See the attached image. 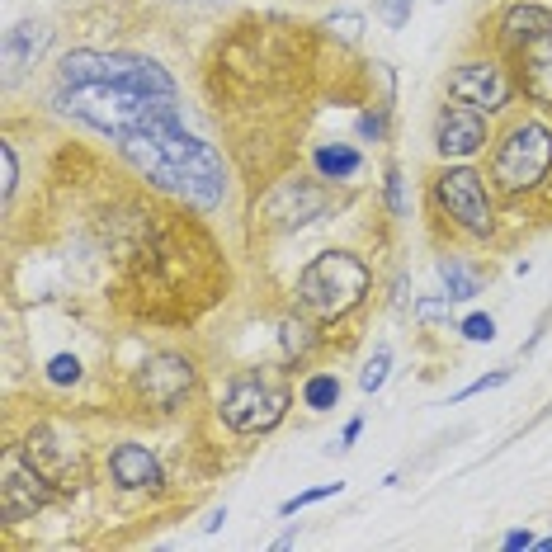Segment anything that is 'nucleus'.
Here are the masks:
<instances>
[{"label":"nucleus","mask_w":552,"mask_h":552,"mask_svg":"<svg viewBox=\"0 0 552 552\" xmlns=\"http://www.w3.org/2000/svg\"><path fill=\"white\" fill-rule=\"evenodd\" d=\"M118 147L166 194H180V199L199 203V208H218L222 194H227L222 156L208 142H199L194 133H184V128H156V133L123 137Z\"/></svg>","instance_id":"f257e3e1"},{"label":"nucleus","mask_w":552,"mask_h":552,"mask_svg":"<svg viewBox=\"0 0 552 552\" xmlns=\"http://www.w3.org/2000/svg\"><path fill=\"white\" fill-rule=\"evenodd\" d=\"M62 114L90 123L95 133L137 137L156 128H180L175 95H151V90H123V85H62Z\"/></svg>","instance_id":"f03ea898"},{"label":"nucleus","mask_w":552,"mask_h":552,"mask_svg":"<svg viewBox=\"0 0 552 552\" xmlns=\"http://www.w3.org/2000/svg\"><path fill=\"white\" fill-rule=\"evenodd\" d=\"M368 293V265L350 251H321L312 265L298 274V298L312 317H345Z\"/></svg>","instance_id":"7ed1b4c3"},{"label":"nucleus","mask_w":552,"mask_h":552,"mask_svg":"<svg viewBox=\"0 0 552 552\" xmlns=\"http://www.w3.org/2000/svg\"><path fill=\"white\" fill-rule=\"evenodd\" d=\"M62 85H123V90H151V95H175V81L166 67L133 52H67L57 67Z\"/></svg>","instance_id":"20e7f679"},{"label":"nucleus","mask_w":552,"mask_h":552,"mask_svg":"<svg viewBox=\"0 0 552 552\" xmlns=\"http://www.w3.org/2000/svg\"><path fill=\"white\" fill-rule=\"evenodd\" d=\"M552 166V133L543 123H515L510 133L501 137L496 147V161H491V175L505 194H524L534 189Z\"/></svg>","instance_id":"39448f33"},{"label":"nucleus","mask_w":552,"mask_h":552,"mask_svg":"<svg viewBox=\"0 0 552 552\" xmlns=\"http://www.w3.org/2000/svg\"><path fill=\"white\" fill-rule=\"evenodd\" d=\"M288 411V387L265 378V373H241L227 383V397H222V420L241 430V435H265L274 430Z\"/></svg>","instance_id":"423d86ee"},{"label":"nucleus","mask_w":552,"mask_h":552,"mask_svg":"<svg viewBox=\"0 0 552 552\" xmlns=\"http://www.w3.org/2000/svg\"><path fill=\"white\" fill-rule=\"evenodd\" d=\"M439 203H444V213H449L463 232L472 236H491V227H496V218H491V199H486V184L477 170L458 166V170H444L435 184Z\"/></svg>","instance_id":"0eeeda50"},{"label":"nucleus","mask_w":552,"mask_h":552,"mask_svg":"<svg viewBox=\"0 0 552 552\" xmlns=\"http://www.w3.org/2000/svg\"><path fill=\"white\" fill-rule=\"evenodd\" d=\"M137 387L156 411H170L194 387V364L184 354H151L147 364L137 368Z\"/></svg>","instance_id":"6e6552de"},{"label":"nucleus","mask_w":552,"mask_h":552,"mask_svg":"<svg viewBox=\"0 0 552 552\" xmlns=\"http://www.w3.org/2000/svg\"><path fill=\"white\" fill-rule=\"evenodd\" d=\"M331 208V194L321 189V184L312 180H284L274 194L265 199V218L274 222V227H307L312 218H321Z\"/></svg>","instance_id":"1a4fd4ad"},{"label":"nucleus","mask_w":552,"mask_h":552,"mask_svg":"<svg viewBox=\"0 0 552 552\" xmlns=\"http://www.w3.org/2000/svg\"><path fill=\"white\" fill-rule=\"evenodd\" d=\"M449 90H453V100L477 104V109H501L510 100V81H505V71L496 62H468V67H458L449 76Z\"/></svg>","instance_id":"9d476101"},{"label":"nucleus","mask_w":552,"mask_h":552,"mask_svg":"<svg viewBox=\"0 0 552 552\" xmlns=\"http://www.w3.org/2000/svg\"><path fill=\"white\" fill-rule=\"evenodd\" d=\"M435 147L444 156H472V151L486 147V118L477 104H449L439 114V128H435Z\"/></svg>","instance_id":"9b49d317"},{"label":"nucleus","mask_w":552,"mask_h":552,"mask_svg":"<svg viewBox=\"0 0 552 552\" xmlns=\"http://www.w3.org/2000/svg\"><path fill=\"white\" fill-rule=\"evenodd\" d=\"M48 505V477L34 468V463H10V472H5V482H0V510H5V519L10 524H19V519H29L34 510H43Z\"/></svg>","instance_id":"f8f14e48"},{"label":"nucleus","mask_w":552,"mask_h":552,"mask_svg":"<svg viewBox=\"0 0 552 552\" xmlns=\"http://www.w3.org/2000/svg\"><path fill=\"white\" fill-rule=\"evenodd\" d=\"M515 52H519V85H524V95L552 109V24L529 34Z\"/></svg>","instance_id":"ddd939ff"},{"label":"nucleus","mask_w":552,"mask_h":552,"mask_svg":"<svg viewBox=\"0 0 552 552\" xmlns=\"http://www.w3.org/2000/svg\"><path fill=\"white\" fill-rule=\"evenodd\" d=\"M52 43V29L38 24V19H19L5 29V43H0V57H5V81H15L24 67H34L38 57L48 52Z\"/></svg>","instance_id":"4468645a"},{"label":"nucleus","mask_w":552,"mask_h":552,"mask_svg":"<svg viewBox=\"0 0 552 552\" xmlns=\"http://www.w3.org/2000/svg\"><path fill=\"white\" fill-rule=\"evenodd\" d=\"M109 472H114L118 486H128V491H156L161 486V463L151 458L142 444H118L114 458H109Z\"/></svg>","instance_id":"2eb2a0df"},{"label":"nucleus","mask_w":552,"mask_h":552,"mask_svg":"<svg viewBox=\"0 0 552 552\" xmlns=\"http://www.w3.org/2000/svg\"><path fill=\"white\" fill-rule=\"evenodd\" d=\"M24 453H29V463H34L48 482H57V486H76L71 477H81V463L71 458L57 439L48 435V430H38V435H29V444H24Z\"/></svg>","instance_id":"dca6fc26"},{"label":"nucleus","mask_w":552,"mask_h":552,"mask_svg":"<svg viewBox=\"0 0 552 552\" xmlns=\"http://www.w3.org/2000/svg\"><path fill=\"white\" fill-rule=\"evenodd\" d=\"M552 24V10H543V5H515L510 15H505V43L510 48H519L529 34H538V29H548Z\"/></svg>","instance_id":"f3484780"},{"label":"nucleus","mask_w":552,"mask_h":552,"mask_svg":"<svg viewBox=\"0 0 552 552\" xmlns=\"http://www.w3.org/2000/svg\"><path fill=\"white\" fill-rule=\"evenodd\" d=\"M317 170L326 175V180H350L354 170H359V151L354 147H317Z\"/></svg>","instance_id":"a211bd4d"},{"label":"nucleus","mask_w":552,"mask_h":552,"mask_svg":"<svg viewBox=\"0 0 552 552\" xmlns=\"http://www.w3.org/2000/svg\"><path fill=\"white\" fill-rule=\"evenodd\" d=\"M439 279H444V288H449V293H444V298L449 302H463V298H477V274H472V269H463L458 265V260H444V265H439Z\"/></svg>","instance_id":"6ab92c4d"},{"label":"nucleus","mask_w":552,"mask_h":552,"mask_svg":"<svg viewBox=\"0 0 552 552\" xmlns=\"http://www.w3.org/2000/svg\"><path fill=\"white\" fill-rule=\"evenodd\" d=\"M302 402L312 406V411H331V406L340 402V383H335L331 373H312L307 387H302Z\"/></svg>","instance_id":"aec40b11"},{"label":"nucleus","mask_w":552,"mask_h":552,"mask_svg":"<svg viewBox=\"0 0 552 552\" xmlns=\"http://www.w3.org/2000/svg\"><path fill=\"white\" fill-rule=\"evenodd\" d=\"M387 368H392V350H373V359H368L364 364V373H359V387H364V392H378V387L387 383Z\"/></svg>","instance_id":"412c9836"},{"label":"nucleus","mask_w":552,"mask_h":552,"mask_svg":"<svg viewBox=\"0 0 552 552\" xmlns=\"http://www.w3.org/2000/svg\"><path fill=\"white\" fill-rule=\"evenodd\" d=\"M335 491H340V482H326V486H312V491H298L293 501H284V515H298L302 505H317V501H331Z\"/></svg>","instance_id":"4be33fe9"},{"label":"nucleus","mask_w":552,"mask_h":552,"mask_svg":"<svg viewBox=\"0 0 552 552\" xmlns=\"http://www.w3.org/2000/svg\"><path fill=\"white\" fill-rule=\"evenodd\" d=\"M48 378H52L57 387L76 383V378H81V359H76V354H57V359L48 364Z\"/></svg>","instance_id":"5701e85b"},{"label":"nucleus","mask_w":552,"mask_h":552,"mask_svg":"<svg viewBox=\"0 0 552 552\" xmlns=\"http://www.w3.org/2000/svg\"><path fill=\"white\" fill-rule=\"evenodd\" d=\"M284 350L288 354H307V350H312V335H307L302 321H284Z\"/></svg>","instance_id":"b1692460"},{"label":"nucleus","mask_w":552,"mask_h":552,"mask_svg":"<svg viewBox=\"0 0 552 552\" xmlns=\"http://www.w3.org/2000/svg\"><path fill=\"white\" fill-rule=\"evenodd\" d=\"M326 29H331L335 38H345V43H354V38H359V29H364V15H331V24H326Z\"/></svg>","instance_id":"393cba45"},{"label":"nucleus","mask_w":552,"mask_h":552,"mask_svg":"<svg viewBox=\"0 0 552 552\" xmlns=\"http://www.w3.org/2000/svg\"><path fill=\"white\" fill-rule=\"evenodd\" d=\"M463 335H468V340H477V345H482V340H496V321L486 317V312H477V317L463 321Z\"/></svg>","instance_id":"a878e982"},{"label":"nucleus","mask_w":552,"mask_h":552,"mask_svg":"<svg viewBox=\"0 0 552 552\" xmlns=\"http://www.w3.org/2000/svg\"><path fill=\"white\" fill-rule=\"evenodd\" d=\"M383 133H387L383 114H359V137H364V142H383Z\"/></svg>","instance_id":"bb28decb"},{"label":"nucleus","mask_w":552,"mask_h":552,"mask_svg":"<svg viewBox=\"0 0 552 552\" xmlns=\"http://www.w3.org/2000/svg\"><path fill=\"white\" fill-rule=\"evenodd\" d=\"M505 378H510L505 368H501V373H486V378H477V383H472V387H463V392H458L453 402H468V397H477V392H491V387H501Z\"/></svg>","instance_id":"cd10ccee"},{"label":"nucleus","mask_w":552,"mask_h":552,"mask_svg":"<svg viewBox=\"0 0 552 552\" xmlns=\"http://www.w3.org/2000/svg\"><path fill=\"white\" fill-rule=\"evenodd\" d=\"M0 166H5V180H0V189H5V199L15 194V180H19V161L10 147H0Z\"/></svg>","instance_id":"c85d7f7f"},{"label":"nucleus","mask_w":552,"mask_h":552,"mask_svg":"<svg viewBox=\"0 0 552 552\" xmlns=\"http://www.w3.org/2000/svg\"><path fill=\"white\" fill-rule=\"evenodd\" d=\"M387 199H392V213H406V199H402V175L387 170Z\"/></svg>","instance_id":"c756f323"},{"label":"nucleus","mask_w":552,"mask_h":552,"mask_svg":"<svg viewBox=\"0 0 552 552\" xmlns=\"http://www.w3.org/2000/svg\"><path fill=\"white\" fill-rule=\"evenodd\" d=\"M406 15H411V0H387V24L392 29H402Z\"/></svg>","instance_id":"7c9ffc66"},{"label":"nucleus","mask_w":552,"mask_h":552,"mask_svg":"<svg viewBox=\"0 0 552 552\" xmlns=\"http://www.w3.org/2000/svg\"><path fill=\"white\" fill-rule=\"evenodd\" d=\"M359 430H364V416H354L350 425H345V435H340V444H335V449L345 453V449H350V444H354V439H359Z\"/></svg>","instance_id":"2f4dec72"},{"label":"nucleus","mask_w":552,"mask_h":552,"mask_svg":"<svg viewBox=\"0 0 552 552\" xmlns=\"http://www.w3.org/2000/svg\"><path fill=\"white\" fill-rule=\"evenodd\" d=\"M519 548H534V538L524 534V529H515V534H505V552H519Z\"/></svg>","instance_id":"473e14b6"},{"label":"nucleus","mask_w":552,"mask_h":552,"mask_svg":"<svg viewBox=\"0 0 552 552\" xmlns=\"http://www.w3.org/2000/svg\"><path fill=\"white\" fill-rule=\"evenodd\" d=\"M222 519H227V510H213V515H208V519H203V529H208V534H213V529H218V524H222Z\"/></svg>","instance_id":"72a5a7b5"}]
</instances>
